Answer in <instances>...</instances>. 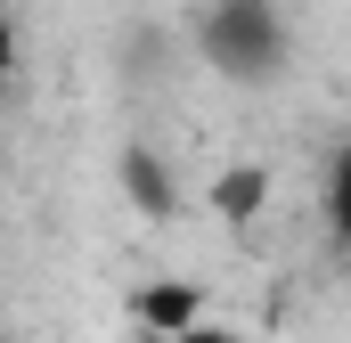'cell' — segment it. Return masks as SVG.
Segmentation results:
<instances>
[{"instance_id":"6da1fadb","label":"cell","mask_w":351,"mask_h":343,"mask_svg":"<svg viewBox=\"0 0 351 343\" xmlns=\"http://www.w3.org/2000/svg\"><path fill=\"white\" fill-rule=\"evenodd\" d=\"M204 58H213L221 74H237V82L278 74V58H286L278 8H269V0H213V16H204Z\"/></svg>"},{"instance_id":"7a4b0ae2","label":"cell","mask_w":351,"mask_h":343,"mask_svg":"<svg viewBox=\"0 0 351 343\" xmlns=\"http://www.w3.org/2000/svg\"><path fill=\"white\" fill-rule=\"evenodd\" d=\"M131 311H139L156 335H196L204 294H196V286H180V278H164V286H139V294H131Z\"/></svg>"},{"instance_id":"3957f363","label":"cell","mask_w":351,"mask_h":343,"mask_svg":"<svg viewBox=\"0 0 351 343\" xmlns=\"http://www.w3.org/2000/svg\"><path fill=\"white\" fill-rule=\"evenodd\" d=\"M262 188H269L262 172H254V164H237V172H229V180H221V188H213V204H221L229 221H245V213L262 204Z\"/></svg>"},{"instance_id":"277c9868","label":"cell","mask_w":351,"mask_h":343,"mask_svg":"<svg viewBox=\"0 0 351 343\" xmlns=\"http://www.w3.org/2000/svg\"><path fill=\"white\" fill-rule=\"evenodd\" d=\"M123 180H131V196H139L147 213H164V204H172V188H164V172H156V156H123Z\"/></svg>"},{"instance_id":"5b68a950","label":"cell","mask_w":351,"mask_h":343,"mask_svg":"<svg viewBox=\"0 0 351 343\" xmlns=\"http://www.w3.org/2000/svg\"><path fill=\"white\" fill-rule=\"evenodd\" d=\"M327 221L351 237V147L335 156V172H327Z\"/></svg>"},{"instance_id":"8992f818","label":"cell","mask_w":351,"mask_h":343,"mask_svg":"<svg viewBox=\"0 0 351 343\" xmlns=\"http://www.w3.org/2000/svg\"><path fill=\"white\" fill-rule=\"evenodd\" d=\"M172 343H237V335H221V327H196V335H172Z\"/></svg>"}]
</instances>
